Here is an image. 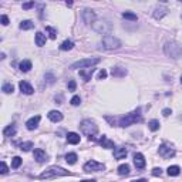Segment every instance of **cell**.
Listing matches in <instances>:
<instances>
[{
    "instance_id": "cell-44",
    "label": "cell",
    "mask_w": 182,
    "mask_h": 182,
    "mask_svg": "<svg viewBox=\"0 0 182 182\" xmlns=\"http://www.w3.org/2000/svg\"><path fill=\"white\" fill-rule=\"evenodd\" d=\"M134 182H148L147 179H137V181H134Z\"/></svg>"
},
{
    "instance_id": "cell-41",
    "label": "cell",
    "mask_w": 182,
    "mask_h": 182,
    "mask_svg": "<svg viewBox=\"0 0 182 182\" xmlns=\"http://www.w3.org/2000/svg\"><path fill=\"white\" fill-rule=\"evenodd\" d=\"M105 77H107V71L101 70V71H100V74H98V80H104Z\"/></svg>"
},
{
    "instance_id": "cell-38",
    "label": "cell",
    "mask_w": 182,
    "mask_h": 182,
    "mask_svg": "<svg viewBox=\"0 0 182 182\" xmlns=\"http://www.w3.org/2000/svg\"><path fill=\"white\" fill-rule=\"evenodd\" d=\"M152 175H154V176H161V175H162V169H161V168H154V169H152Z\"/></svg>"
},
{
    "instance_id": "cell-2",
    "label": "cell",
    "mask_w": 182,
    "mask_h": 182,
    "mask_svg": "<svg viewBox=\"0 0 182 182\" xmlns=\"http://www.w3.org/2000/svg\"><path fill=\"white\" fill-rule=\"evenodd\" d=\"M67 175H70V172L65 171L64 168L50 167V168H47L44 172L40 174V178L41 179H49V178H57V176H67Z\"/></svg>"
},
{
    "instance_id": "cell-32",
    "label": "cell",
    "mask_w": 182,
    "mask_h": 182,
    "mask_svg": "<svg viewBox=\"0 0 182 182\" xmlns=\"http://www.w3.org/2000/svg\"><path fill=\"white\" fill-rule=\"evenodd\" d=\"M122 17H124V19H128V20H133V22H135V20H137V14H134V13H131V12H124Z\"/></svg>"
},
{
    "instance_id": "cell-1",
    "label": "cell",
    "mask_w": 182,
    "mask_h": 182,
    "mask_svg": "<svg viewBox=\"0 0 182 182\" xmlns=\"http://www.w3.org/2000/svg\"><path fill=\"white\" fill-rule=\"evenodd\" d=\"M80 130L84 135H87L90 139H93L94 137L97 135V133H98V127H97L91 120H84L83 122L80 124Z\"/></svg>"
},
{
    "instance_id": "cell-20",
    "label": "cell",
    "mask_w": 182,
    "mask_h": 182,
    "mask_svg": "<svg viewBox=\"0 0 182 182\" xmlns=\"http://www.w3.org/2000/svg\"><path fill=\"white\" fill-rule=\"evenodd\" d=\"M36 44H37L39 47L46 44V36H44L41 31H37V33H36Z\"/></svg>"
},
{
    "instance_id": "cell-40",
    "label": "cell",
    "mask_w": 182,
    "mask_h": 182,
    "mask_svg": "<svg viewBox=\"0 0 182 182\" xmlns=\"http://www.w3.org/2000/svg\"><path fill=\"white\" fill-rule=\"evenodd\" d=\"M0 20H2V24L3 26H7L9 24V17H7V16H2V17H0Z\"/></svg>"
},
{
    "instance_id": "cell-13",
    "label": "cell",
    "mask_w": 182,
    "mask_h": 182,
    "mask_svg": "<svg viewBox=\"0 0 182 182\" xmlns=\"http://www.w3.org/2000/svg\"><path fill=\"white\" fill-rule=\"evenodd\" d=\"M40 115H36V117H33V118H30V120L26 122V127H27V130H36L37 128V125H39V122H40Z\"/></svg>"
},
{
    "instance_id": "cell-10",
    "label": "cell",
    "mask_w": 182,
    "mask_h": 182,
    "mask_svg": "<svg viewBox=\"0 0 182 182\" xmlns=\"http://www.w3.org/2000/svg\"><path fill=\"white\" fill-rule=\"evenodd\" d=\"M83 20L86 24H94V20H96V13L93 10H84L83 12Z\"/></svg>"
},
{
    "instance_id": "cell-17",
    "label": "cell",
    "mask_w": 182,
    "mask_h": 182,
    "mask_svg": "<svg viewBox=\"0 0 182 182\" xmlns=\"http://www.w3.org/2000/svg\"><path fill=\"white\" fill-rule=\"evenodd\" d=\"M167 12H168V9L167 7H164V6H159V7H157V9H155V13H154V17L155 19H162L164 16L167 14Z\"/></svg>"
},
{
    "instance_id": "cell-35",
    "label": "cell",
    "mask_w": 182,
    "mask_h": 182,
    "mask_svg": "<svg viewBox=\"0 0 182 182\" xmlns=\"http://www.w3.org/2000/svg\"><path fill=\"white\" fill-rule=\"evenodd\" d=\"M67 87H68V91H75L77 84H75L74 80H70V81H68V84H67Z\"/></svg>"
},
{
    "instance_id": "cell-42",
    "label": "cell",
    "mask_w": 182,
    "mask_h": 182,
    "mask_svg": "<svg viewBox=\"0 0 182 182\" xmlns=\"http://www.w3.org/2000/svg\"><path fill=\"white\" fill-rule=\"evenodd\" d=\"M34 6V3H33V2H30V3H24V4H23V9H26V10H27V9H31V7H33Z\"/></svg>"
},
{
    "instance_id": "cell-46",
    "label": "cell",
    "mask_w": 182,
    "mask_h": 182,
    "mask_svg": "<svg viewBox=\"0 0 182 182\" xmlns=\"http://www.w3.org/2000/svg\"><path fill=\"white\" fill-rule=\"evenodd\" d=\"M181 83H182V77H181Z\"/></svg>"
},
{
    "instance_id": "cell-15",
    "label": "cell",
    "mask_w": 182,
    "mask_h": 182,
    "mask_svg": "<svg viewBox=\"0 0 182 182\" xmlns=\"http://www.w3.org/2000/svg\"><path fill=\"white\" fill-rule=\"evenodd\" d=\"M127 154H128V151H127L124 147H118L114 151V158L115 159H122V158L127 157Z\"/></svg>"
},
{
    "instance_id": "cell-23",
    "label": "cell",
    "mask_w": 182,
    "mask_h": 182,
    "mask_svg": "<svg viewBox=\"0 0 182 182\" xmlns=\"http://www.w3.org/2000/svg\"><path fill=\"white\" fill-rule=\"evenodd\" d=\"M118 174H120L121 176L128 175V174H130V165H128V164H122V165H120V167H118Z\"/></svg>"
},
{
    "instance_id": "cell-16",
    "label": "cell",
    "mask_w": 182,
    "mask_h": 182,
    "mask_svg": "<svg viewBox=\"0 0 182 182\" xmlns=\"http://www.w3.org/2000/svg\"><path fill=\"white\" fill-rule=\"evenodd\" d=\"M100 144H101L102 148H107V149L114 148V142H112L111 139H108L107 137H104V135H102L101 138H100Z\"/></svg>"
},
{
    "instance_id": "cell-3",
    "label": "cell",
    "mask_w": 182,
    "mask_h": 182,
    "mask_svg": "<svg viewBox=\"0 0 182 182\" xmlns=\"http://www.w3.org/2000/svg\"><path fill=\"white\" fill-rule=\"evenodd\" d=\"M141 121H142V117H141V114H139V110H137V111L131 112V114H127L125 117L121 118L120 125L125 128V127H130L135 122H141Z\"/></svg>"
},
{
    "instance_id": "cell-22",
    "label": "cell",
    "mask_w": 182,
    "mask_h": 182,
    "mask_svg": "<svg viewBox=\"0 0 182 182\" xmlns=\"http://www.w3.org/2000/svg\"><path fill=\"white\" fill-rule=\"evenodd\" d=\"M19 68H20V71H23V73H27V71H30V68H31V61H29V60H23V61L20 63Z\"/></svg>"
},
{
    "instance_id": "cell-19",
    "label": "cell",
    "mask_w": 182,
    "mask_h": 182,
    "mask_svg": "<svg viewBox=\"0 0 182 182\" xmlns=\"http://www.w3.org/2000/svg\"><path fill=\"white\" fill-rule=\"evenodd\" d=\"M49 118L53 121V122H59V121L63 120V114L60 111H50L49 112Z\"/></svg>"
},
{
    "instance_id": "cell-30",
    "label": "cell",
    "mask_w": 182,
    "mask_h": 182,
    "mask_svg": "<svg viewBox=\"0 0 182 182\" xmlns=\"http://www.w3.org/2000/svg\"><path fill=\"white\" fill-rule=\"evenodd\" d=\"M20 165H22V158H20V157L13 158V161H12V168H13V169H17Z\"/></svg>"
},
{
    "instance_id": "cell-21",
    "label": "cell",
    "mask_w": 182,
    "mask_h": 182,
    "mask_svg": "<svg viewBox=\"0 0 182 182\" xmlns=\"http://www.w3.org/2000/svg\"><path fill=\"white\" fill-rule=\"evenodd\" d=\"M93 73H94V68L91 67V68H88L87 71H83V70H81V71H80V75L84 78V81H90V80H91V75H93Z\"/></svg>"
},
{
    "instance_id": "cell-18",
    "label": "cell",
    "mask_w": 182,
    "mask_h": 182,
    "mask_svg": "<svg viewBox=\"0 0 182 182\" xmlns=\"http://www.w3.org/2000/svg\"><path fill=\"white\" fill-rule=\"evenodd\" d=\"M67 141H68V144L75 145V144H78V142H80V135H78V134H75V133H68L67 134Z\"/></svg>"
},
{
    "instance_id": "cell-25",
    "label": "cell",
    "mask_w": 182,
    "mask_h": 182,
    "mask_svg": "<svg viewBox=\"0 0 182 182\" xmlns=\"http://www.w3.org/2000/svg\"><path fill=\"white\" fill-rule=\"evenodd\" d=\"M73 47H74V43H73V41L65 40V41H63V44L60 46V49H61L63 51H68V50H71Z\"/></svg>"
},
{
    "instance_id": "cell-4",
    "label": "cell",
    "mask_w": 182,
    "mask_h": 182,
    "mask_svg": "<svg viewBox=\"0 0 182 182\" xmlns=\"http://www.w3.org/2000/svg\"><path fill=\"white\" fill-rule=\"evenodd\" d=\"M100 59H83V60H78V61L73 63L70 65L71 70H77V68H91L93 65L98 64Z\"/></svg>"
},
{
    "instance_id": "cell-45",
    "label": "cell",
    "mask_w": 182,
    "mask_h": 182,
    "mask_svg": "<svg viewBox=\"0 0 182 182\" xmlns=\"http://www.w3.org/2000/svg\"><path fill=\"white\" fill-rule=\"evenodd\" d=\"M81 182H96L94 179H84V181H81Z\"/></svg>"
},
{
    "instance_id": "cell-27",
    "label": "cell",
    "mask_w": 182,
    "mask_h": 182,
    "mask_svg": "<svg viewBox=\"0 0 182 182\" xmlns=\"http://www.w3.org/2000/svg\"><path fill=\"white\" fill-rule=\"evenodd\" d=\"M179 172H181V169L176 165H172V167L168 168V175L169 176H176V175H179Z\"/></svg>"
},
{
    "instance_id": "cell-33",
    "label": "cell",
    "mask_w": 182,
    "mask_h": 182,
    "mask_svg": "<svg viewBox=\"0 0 182 182\" xmlns=\"http://www.w3.org/2000/svg\"><path fill=\"white\" fill-rule=\"evenodd\" d=\"M46 31L49 33V36H50V39H51V40H54V39L57 37V31L54 30L53 27H50V26H47V27H46Z\"/></svg>"
},
{
    "instance_id": "cell-31",
    "label": "cell",
    "mask_w": 182,
    "mask_h": 182,
    "mask_svg": "<svg viewBox=\"0 0 182 182\" xmlns=\"http://www.w3.org/2000/svg\"><path fill=\"white\" fill-rule=\"evenodd\" d=\"M31 148H33V142H31V141H29V142H23V144L20 145V149H22V151H24V152L30 151Z\"/></svg>"
},
{
    "instance_id": "cell-6",
    "label": "cell",
    "mask_w": 182,
    "mask_h": 182,
    "mask_svg": "<svg viewBox=\"0 0 182 182\" xmlns=\"http://www.w3.org/2000/svg\"><path fill=\"white\" fill-rule=\"evenodd\" d=\"M93 27H94V30H96L97 33L105 34V36H108V33L112 30V24L108 22V20H100V22L94 23Z\"/></svg>"
},
{
    "instance_id": "cell-39",
    "label": "cell",
    "mask_w": 182,
    "mask_h": 182,
    "mask_svg": "<svg viewBox=\"0 0 182 182\" xmlns=\"http://www.w3.org/2000/svg\"><path fill=\"white\" fill-rule=\"evenodd\" d=\"M0 167H2V168H0V172H2V174H7V165L4 164V161H2Z\"/></svg>"
},
{
    "instance_id": "cell-36",
    "label": "cell",
    "mask_w": 182,
    "mask_h": 182,
    "mask_svg": "<svg viewBox=\"0 0 182 182\" xmlns=\"http://www.w3.org/2000/svg\"><path fill=\"white\" fill-rule=\"evenodd\" d=\"M111 73H112V75H120V74L124 75V74L127 73V71H125V70H120V68H112Z\"/></svg>"
},
{
    "instance_id": "cell-12",
    "label": "cell",
    "mask_w": 182,
    "mask_h": 182,
    "mask_svg": "<svg viewBox=\"0 0 182 182\" xmlns=\"http://www.w3.org/2000/svg\"><path fill=\"white\" fill-rule=\"evenodd\" d=\"M34 159L37 161L39 164L46 162V161H47V155H46V152H44L41 148L34 149Z\"/></svg>"
},
{
    "instance_id": "cell-7",
    "label": "cell",
    "mask_w": 182,
    "mask_h": 182,
    "mask_svg": "<svg viewBox=\"0 0 182 182\" xmlns=\"http://www.w3.org/2000/svg\"><path fill=\"white\" fill-rule=\"evenodd\" d=\"M102 46H104V49L107 50H115V49H120L121 46V41L118 40V39H115L114 36H104L102 37Z\"/></svg>"
},
{
    "instance_id": "cell-43",
    "label": "cell",
    "mask_w": 182,
    "mask_h": 182,
    "mask_svg": "<svg viewBox=\"0 0 182 182\" xmlns=\"http://www.w3.org/2000/svg\"><path fill=\"white\" fill-rule=\"evenodd\" d=\"M162 114H164V117H168V115L171 114V110H169V108H165V110L162 111Z\"/></svg>"
},
{
    "instance_id": "cell-26",
    "label": "cell",
    "mask_w": 182,
    "mask_h": 182,
    "mask_svg": "<svg viewBox=\"0 0 182 182\" xmlns=\"http://www.w3.org/2000/svg\"><path fill=\"white\" fill-rule=\"evenodd\" d=\"M34 27V23L30 22V20H24V22L20 23V29L22 30H30V29Z\"/></svg>"
},
{
    "instance_id": "cell-34",
    "label": "cell",
    "mask_w": 182,
    "mask_h": 182,
    "mask_svg": "<svg viewBox=\"0 0 182 182\" xmlns=\"http://www.w3.org/2000/svg\"><path fill=\"white\" fill-rule=\"evenodd\" d=\"M3 91H4L6 94H10V93H13V91H14V87H13L10 83H6V84L3 86Z\"/></svg>"
},
{
    "instance_id": "cell-29",
    "label": "cell",
    "mask_w": 182,
    "mask_h": 182,
    "mask_svg": "<svg viewBox=\"0 0 182 182\" xmlns=\"http://www.w3.org/2000/svg\"><path fill=\"white\" fill-rule=\"evenodd\" d=\"M148 127H149V130H151V131H157L158 128H159V121H158V120H151L148 122Z\"/></svg>"
},
{
    "instance_id": "cell-14",
    "label": "cell",
    "mask_w": 182,
    "mask_h": 182,
    "mask_svg": "<svg viewBox=\"0 0 182 182\" xmlns=\"http://www.w3.org/2000/svg\"><path fill=\"white\" fill-rule=\"evenodd\" d=\"M19 87H20V91L24 94H27V96H30V94H33V87L30 86V84L27 83V81H20L19 83Z\"/></svg>"
},
{
    "instance_id": "cell-11",
    "label": "cell",
    "mask_w": 182,
    "mask_h": 182,
    "mask_svg": "<svg viewBox=\"0 0 182 182\" xmlns=\"http://www.w3.org/2000/svg\"><path fill=\"white\" fill-rule=\"evenodd\" d=\"M134 165H135L137 169H142V168L145 167V159H144V155L139 154V152H137L135 155H134Z\"/></svg>"
},
{
    "instance_id": "cell-37",
    "label": "cell",
    "mask_w": 182,
    "mask_h": 182,
    "mask_svg": "<svg viewBox=\"0 0 182 182\" xmlns=\"http://www.w3.org/2000/svg\"><path fill=\"white\" fill-rule=\"evenodd\" d=\"M80 102H81V100H80L78 96H74L73 98H71V105H78Z\"/></svg>"
},
{
    "instance_id": "cell-9",
    "label": "cell",
    "mask_w": 182,
    "mask_h": 182,
    "mask_svg": "<svg viewBox=\"0 0 182 182\" xmlns=\"http://www.w3.org/2000/svg\"><path fill=\"white\" fill-rule=\"evenodd\" d=\"M158 152H159V155L162 158H165V159H168V158H172L174 155H175V151H174L172 148H169L168 145H161L159 149H158Z\"/></svg>"
},
{
    "instance_id": "cell-28",
    "label": "cell",
    "mask_w": 182,
    "mask_h": 182,
    "mask_svg": "<svg viewBox=\"0 0 182 182\" xmlns=\"http://www.w3.org/2000/svg\"><path fill=\"white\" fill-rule=\"evenodd\" d=\"M65 161H67L68 164H75L77 162V154H74V152H71V154H67L65 155Z\"/></svg>"
},
{
    "instance_id": "cell-24",
    "label": "cell",
    "mask_w": 182,
    "mask_h": 182,
    "mask_svg": "<svg viewBox=\"0 0 182 182\" xmlns=\"http://www.w3.org/2000/svg\"><path fill=\"white\" fill-rule=\"evenodd\" d=\"M16 134V127L14 125H7L3 130V135L4 137H13Z\"/></svg>"
},
{
    "instance_id": "cell-5",
    "label": "cell",
    "mask_w": 182,
    "mask_h": 182,
    "mask_svg": "<svg viewBox=\"0 0 182 182\" xmlns=\"http://www.w3.org/2000/svg\"><path fill=\"white\" fill-rule=\"evenodd\" d=\"M165 54L172 59H179L182 56V47L178 46L176 43H167L165 44Z\"/></svg>"
},
{
    "instance_id": "cell-8",
    "label": "cell",
    "mask_w": 182,
    "mask_h": 182,
    "mask_svg": "<svg viewBox=\"0 0 182 182\" xmlns=\"http://www.w3.org/2000/svg\"><path fill=\"white\" fill-rule=\"evenodd\" d=\"M104 168L105 167L102 164H98L94 159L88 161V162L84 165V171H86V172H100V171H104Z\"/></svg>"
}]
</instances>
